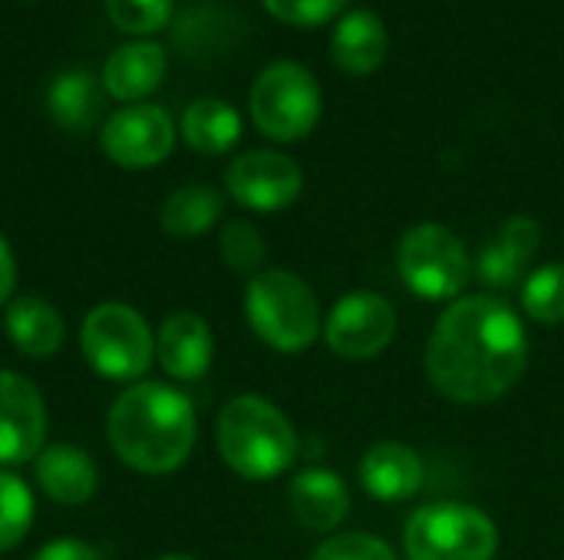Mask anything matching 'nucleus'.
Segmentation results:
<instances>
[{
  "instance_id": "obj_1",
  "label": "nucleus",
  "mask_w": 564,
  "mask_h": 560,
  "mask_svg": "<svg viewBox=\"0 0 564 560\" xmlns=\"http://www.w3.org/2000/svg\"><path fill=\"white\" fill-rule=\"evenodd\" d=\"M529 366V337L519 314L496 294L459 297L426 343V376L453 403L502 399Z\"/></svg>"
},
{
  "instance_id": "obj_2",
  "label": "nucleus",
  "mask_w": 564,
  "mask_h": 560,
  "mask_svg": "<svg viewBox=\"0 0 564 560\" xmlns=\"http://www.w3.org/2000/svg\"><path fill=\"white\" fill-rule=\"evenodd\" d=\"M106 432L122 465L142 475H169L192 455L198 419L185 393L142 380L112 403Z\"/></svg>"
},
{
  "instance_id": "obj_3",
  "label": "nucleus",
  "mask_w": 564,
  "mask_h": 560,
  "mask_svg": "<svg viewBox=\"0 0 564 560\" xmlns=\"http://www.w3.org/2000/svg\"><path fill=\"white\" fill-rule=\"evenodd\" d=\"M215 442L221 462L248 482H271L297 459V432L291 419L254 393L225 403L215 422Z\"/></svg>"
},
{
  "instance_id": "obj_4",
  "label": "nucleus",
  "mask_w": 564,
  "mask_h": 560,
  "mask_svg": "<svg viewBox=\"0 0 564 560\" xmlns=\"http://www.w3.org/2000/svg\"><path fill=\"white\" fill-rule=\"evenodd\" d=\"M245 317L258 340L278 353L311 350L324 327L314 290L284 267H264L248 281Z\"/></svg>"
},
{
  "instance_id": "obj_5",
  "label": "nucleus",
  "mask_w": 564,
  "mask_h": 560,
  "mask_svg": "<svg viewBox=\"0 0 564 560\" xmlns=\"http://www.w3.org/2000/svg\"><path fill=\"white\" fill-rule=\"evenodd\" d=\"M86 363L112 383H135L155 360V337L145 317L129 304H99L79 330Z\"/></svg>"
},
{
  "instance_id": "obj_6",
  "label": "nucleus",
  "mask_w": 564,
  "mask_h": 560,
  "mask_svg": "<svg viewBox=\"0 0 564 560\" xmlns=\"http://www.w3.org/2000/svg\"><path fill=\"white\" fill-rule=\"evenodd\" d=\"M410 560H492L499 551L496 521L459 502H436L413 512L403 531Z\"/></svg>"
},
{
  "instance_id": "obj_7",
  "label": "nucleus",
  "mask_w": 564,
  "mask_h": 560,
  "mask_svg": "<svg viewBox=\"0 0 564 560\" xmlns=\"http://www.w3.org/2000/svg\"><path fill=\"white\" fill-rule=\"evenodd\" d=\"M397 271L400 281L420 300L443 304V300H459V294L473 277V261L463 241L449 228L423 221L400 238Z\"/></svg>"
},
{
  "instance_id": "obj_8",
  "label": "nucleus",
  "mask_w": 564,
  "mask_h": 560,
  "mask_svg": "<svg viewBox=\"0 0 564 560\" xmlns=\"http://www.w3.org/2000/svg\"><path fill=\"white\" fill-rule=\"evenodd\" d=\"M251 119L274 142H297L311 135L321 119L317 79L291 59L264 66L251 86Z\"/></svg>"
},
{
  "instance_id": "obj_9",
  "label": "nucleus",
  "mask_w": 564,
  "mask_h": 560,
  "mask_svg": "<svg viewBox=\"0 0 564 560\" xmlns=\"http://www.w3.org/2000/svg\"><path fill=\"white\" fill-rule=\"evenodd\" d=\"M327 347L344 360H373L397 337V310L373 290L340 297L324 323Z\"/></svg>"
},
{
  "instance_id": "obj_10",
  "label": "nucleus",
  "mask_w": 564,
  "mask_h": 560,
  "mask_svg": "<svg viewBox=\"0 0 564 560\" xmlns=\"http://www.w3.org/2000/svg\"><path fill=\"white\" fill-rule=\"evenodd\" d=\"M225 185L241 208L268 215V211H281L297 201V195L304 188V172L297 168V162L291 155L258 149V152L238 155L228 165Z\"/></svg>"
},
{
  "instance_id": "obj_11",
  "label": "nucleus",
  "mask_w": 564,
  "mask_h": 560,
  "mask_svg": "<svg viewBox=\"0 0 564 560\" xmlns=\"http://www.w3.org/2000/svg\"><path fill=\"white\" fill-rule=\"evenodd\" d=\"M175 145V122L162 106L135 102L102 125V152L122 168H152Z\"/></svg>"
},
{
  "instance_id": "obj_12",
  "label": "nucleus",
  "mask_w": 564,
  "mask_h": 560,
  "mask_svg": "<svg viewBox=\"0 0 564 560\" xmlns=\"http://www.w3.org/2000/svg\"><path fill=\"white\" fill-rule=\"evenodd\" d=\"M46 449V406L40 389L13 370H0V465L36 462Z\"/></svg>"
},
{
  "instance_id": "obj_13",
  "label": "nucleus",
  "mask_w": 564,
  "mask_h": 560,
  "mask_svg": "<svg viewBox=\"0 0 564 560\" xmlns=\"http://www.w3.org/2000/svg\"><path fill=\"white\" fill-rule=\"evenodd\" d=\"M542 248V224L529 215H516L499 224V231L482 244L476 257V277L492 290H509L522 284L535 254Z\"/></svg>"
},
{
  "instance_id": "obj_14",
  "label": "nucleus",
  "mask_w": 564,
  "mask_h": 560,
  "mask_svg": "<svg viewBox=\"0 0 564 560\" xmlns=\"http://www.w3.org/2000/svg\"><path fill=\"white\" fill-rule=\"evenodd\" d=\"M215 356V337L205 317L192 310H178L162 320L155 333V360L159 366L182 383L202 380Z\"/></svg>"
},
{
  "instance_id": "obj_15",
  "label": "nucleus",
  "mask_w": 564,
  "mask_h": 560,
  "mask_svg": "<svg viewBox=\"0 0 564 560\" xmlns=\"http://www.w3.org/2000/svg\"><path fill=\"white\" fill-rule=\"evenodd\" d=\"M426 482L423 459L403 442H377L360 459V485L377 502H406Z\"/></svg>"
},
{
  "instance_id": "obj_16",
  "label": "nucleus",
  "mask_w": 564,
  "mask_h": 560,
  "mask_svg": "<svg viewBox=\"0 0 564 560\" xmlns=\"http://www.w3.org/2000/svg\"><path fill=\"white\" fill-rule=\"evenodd\" d=\"M33 472L43 495H50L56 505H86L99 488V472L93 455L69 442L46 446L36 455Z\"/></svg>"
},
{
  "instance_id": "obj_17",
  "label": "nucleus",
  "mask_w": 564,
  "mask_h": 560,
  "mask_svg": "<svg viewBox=\"0 0 564 560\" xmlns=\"http://www.w3.org/2000/svg\"><path fill=\"white\" fill-rule=\"evenodd\" d=\"M288 498H291L294 518L304 528L321 531V535L337 531L350 515L347 482L330 469H304L301 475H294Z\"/></svg>"
},
{
  "instance_id": "obj_18",
  "label": "nucleus",
  "mask_w": 564,
  "mask_h": 560,
  "mask_svg": "<svg viewBox=\"0 0 564 560\" xmlns=\"http://www.w3.org/2000/svg\"><path fill=\"white\" fill-rule=\"evenodd\" d=\"M3 327H7V337L17 347V353H23L30 360L53 356L66 340V323H63L59 310L36 294L13 297L7 307V317H3Z\"/></svg>"
},
{
  "instance_id": "obj_19",
  "label": "nucleus",
  "mask_w": 564,
  "mask_h": 560,
  "mask_svg": "<svg viewBox=\"0 0 564 560\" xmlns=\"http://www.w3.org/2000/svg\"><path fill=\"white\" fill-rule=\"evenodd\" d=\"M330 53L337 59L340 69L354 73V76H367L373 73L383 59H387V26L373 10H350L340 17L334 40H330Z\"/></svg>"
},
{
  "instance_id": "obj_20",
  "label": "nucleus",
  "mask_w": 564,
  "mask_h": 560,
  "mask_svg": "<svg viewBox=\"0 0 564 560\" xmlns=\"http://www.w3.org/2000/svg\"><path fill=\"white\" fill-rule=\"evenodd\" d=\"M165 76V50L159 43H126L119 46L102 69L106 92L112 99L132 102L149 96Z\"/></svg>"
},
{
  "instance_id": "obj_21",
  "label": "nucleus",
  "mask_w": 564,
  "mask_h": 560,
  "mask_svg": "<svg viewBox=\"0 0 564 560\" xmlns=\"http://www.w3.org/2000/svg\"><path fill=\"white\" fill-rule=\"evenodd\" d=\"M182 135L195 152L221 155L241 139V116L225 99H195L182 116Z\"/></svg>"
},
{
  "instance_id": "obj_22",
  "label": "nucleus",
  "mask_w": 564,
  "mask_h": 560,
  "mask_svg": "<svg viewBox=\"0 0 564 560\" xmlns=\"http://www.w3.org/2000/svg\"><path fill=\"white\" fill-rule=\"evenodd\" d=\"M221 218V195L208 185H185L172 191L159 211L162 231L172 238H198Z\"/></svg>"
},
{
  "instance_id": "obj_23",
  "label": "nucleus",
  "mask_w": 564,
  "mask_h": 560,
  "mask_svg": "<svg viewBox=\"0 0 564 560\" xmlns=\"http://www.w3.org/2000/svg\"><path fill=\"white\" fill-rule=\"evenodd\" d=\"M46 106L53 112V119L66 129H86L96 112H99V96H96V83L89 73H63L46 96Z\"/></svg>"
},
{
  "instance_id": "obj_24",
  "label": "nucleus",
  "mask_w": 564,
  "mask_h": 560,
  "mask_svg": "<svg viewBox=\"0 0 564 560\" xmlns=\"http://www.w3.org/2000/svg\"><path fill=\"white\" fill-rule=\"evenodd\" d=\"M33 492L30 485L0 469V554L13 551L26 535H30V525H33Z\"/></svg>"
},
{
  "instance_id": "obj_25",
  "label": "nucleus",
  "mask_w": 564,
  "mask_h": 560,
  "mask_svg": "<svg viewBox=\"0 0 564 560\" xmlns=\"http://www.w3.org/2000/svg\"><path fill=\"white\" fill-rule=\"evenodd\" d=\"M522 307L542 327L564 323V264H545L525 277Z\"/></svg>"
},
{
  "instance_id": "obj_26",
  "label": "nucleus",
  "mask_w": 564,
  "mask_h": 560,
  "mask_svg": "<svg viewBox=\"0 0 564 560\" xmlns=\"http://www.w3.org/2000/svg\"><path fill=\"white\" fill-rule=\"evenodd\" d=\"M221 257L235 274L251 281L254 274L264 271V257H268L261 231L251 221H228L221 228Z\"/></svg>"
},
{
  "instance_id": "obj_27",
  "label": "nucleus",
  "mask_w": 564,
  "mask_h": 560,
  "mask_svg": "<svg viewBox=\"0 0 564 560\" xmlns=\"http://www.w3.org/2000/svg\"><path fill=\"white\" fill-rule=\"evenodd\" d=\"M106 13L122 33H152L169 23L172 0H106Z\"/></svg>"
},
{
  "instance_id": "obj_28",
  "label": "nucleus",
  "mask_w": 564,
  "mask_h": 560,
  "mask_svg": "<svg viewBox=\"0 0 564 560\" xmlns=\"http://www.w3.org/2000/svg\"><path fill=\"white\" fill-rule=\"evenodd\" d=\"M311 560H400L397 551L373 535H330Z\"/></svg>"
},
{
  "instance_id": "obj_29",
  "label": "nucleus",
  "mask_w": 564,
  "mask_h": 560,
  "mask_svg": "<svg viewBox=\"0 0 564 560\" xmlns=\"http://www.w3.org/2000/svg\"><path fill=\"white\" fill-rule=\"evenodd\" d=\"M268 7V13H274L284 23L294 26H317L327 23L330 17H337L347 0H261Z\"/></svg>"
},
{
  "instance_id": "obj_30",
  "label": "nucleus",
  "mask_w": 564,
  "mask_h": 560,
  "mask_svg": "<svg viewBox=\"0 0 564 560\" xmlns=\"http://www.w3.org/2000/svg\"><path fill=\"white\" fill-rule=\"evenodd\" d=\"M30 560H102V551L79 538H56L43 545Z\"/></svg>"
},
{
  "instance_id": "obj_31",
  "label": "nucleus",
  "mask_w": 564,
  "mask_h": 560,
  "mask_svg": "<svg viewBox=\"0 0 564 560\" xmlns=\"http://www.w3.org/2000/svg\"><path fill=\"white\" fill-rule=\"evenodd\" d=\"M13 287H17V257H13L7 238L0 234V307L10 300Z\"/></svg>"
},
{
  "instance_id": "obj_32",
  "label": "nucleus",
  "mask_w": 564,
  "mask_h": 560,
  "mask_svg": "<svg viewBox=\"0 0 564 560\" xmlns=\"http://www.w3.org/2000/svg\"><path fill=\"white\" fill-rule=\"evenodd\" d=\"M159 560H195V558H188V554H165V558H159Z\"/></svg>"
}]
</instances>
